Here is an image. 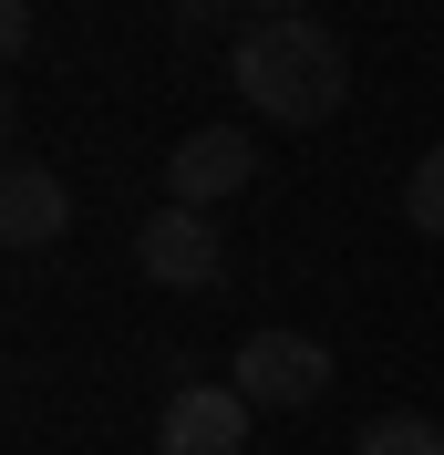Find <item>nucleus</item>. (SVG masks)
Segmentation results:
<instances>
[{"mask_svg":"<svg viewBox=\"0 0 444 455\" xmlns=\"http://www.w3.org/2000/svg\"><path fill=\"white\" fill-rule=\"evenodd\" d=\"M249 11H269V21H279V11H300V0H249Z\"/></svg>","mask_w":444,"mask_h":455,"instance_id":"nucleus-10","label":"nucleus"},{"mask_svg":"<svg viewBox=\"0 0 444 455\" xmlns=\"http://www.w3.org/2000/svg\"><path fill=\"white\" fill-rule=\"evenodd\" d=\"M62 228H73V187H62L52 166L11 156V176H0V238H11V249H52Z\"/></svg>","mask_w":444,"mask_h":455,"instance_id":"nucleus-6","label":"nucleus"},{"mask_svg":"<svg viewBox=\"0 0 444 455\" xmlns=\"http://www.w3.org/2000/svg\"><path fill=\"white\" fill-rule=\"evenodd\" d=\"M258 176V145L238 135V124H196V135H176V156H166V197L176 207H218V197H238Z\"/></svg>","mask_w":444,"mask_h":455,"instance_id":"nucleus-5","label":"nucleus"},{"mask_svg":"<svg viewBox=\"0 0 444 455\" xmlns=\"http://www.w3.org/2000/svg\"><path fill=\"white\" fill-rule=\"evenodd\" d=\"M352 455H444V425H424V414H372V425L352 435Z\"/></svg>","mask_w":444,"mask_h":455,"instance_id":"nucleus-7","label":"nucleus"},{"mask_svg":"<svg viewBox=\"0 0 444 455\" xmlns=\"http://www.w3.org/2000/svg\"><path fill=\"white\" fill-rule=\"evenodd\" d=\"M249 414L258 403L238 383H186L155 414V455H249Z\"/></svg>","mask_w":444,"mask_h":455,"instance_id":"nucleus-4","label":"nucleus"},{"mask_svg":"<svg viewBox=\"0 0 444 455\" xmlns=\"http://www.w3.org/2000/svg\"><path fill=\"white\" fill-rule=\"evenodd\" d=\"M135 269H145L155 290H207V280L227 269V249H218V218H207V207H176V197H166L155 218L135 228Z\"/></svg>","mask_w":444,"mask_h":455,"instance_id":"nucleus-3","label":"nucleus"},{"mask_svg":"<svg viewBox=\"0 0 444 455\" xmlns=\"http://www.w3.org/2000/svg\"><path fill=\"white\" fill-rule=\"evenodd\" d=\"M227 383L249 403H269V414H289V403H321L331 394V352L310 331H249L238 352H227Z\"/></svg>","mask_w":444,"mask_h":455,"instance_id":"nucleus-2","label":"nucleus"},{"mask_svg":"<svg viewBox=\"0 0 444 455\" xmlns=\"http://www.w3.org/2000/svg\"><path fill=\"white\" fill-rule=\"evenodd\" d=\"M0 52H11V62L31 52V0H0Z\"/></svg>","mask_w":444,"mask_h":455,"instance_id":"nucleus-9","label":"nucleus"},{"mask_svg":"<svg viewBox=\"0 0 444 455\" xmlns=\"http://www.w3.org/2000/svg\"><path fill=\"white\" fill-rule=\"evenodd\" d=\"M227 84H238V104L269 114V124H331L341 104H352V52H341L321 21H300V11H279V21L238 31L227 42Z\"/></svg>","mask_w":444,"mask_h":455,"instance_id":"nucleus-1","label":"nucleus"},{"mask_svg":"<svg viewBox=\"0 0 444 455\" xmlns=\"http://www.w3.org/2000/svg\"><path fill=\"white\" fill-rule=\"evenodd\" d=\"M403 218H414L424 238H444V145L414 156V176H403Z\"/></svg>","mask_w":444,"mask_h":455,"instance_id":"nucleus-8","label":"nucleus"}]
</instances>
